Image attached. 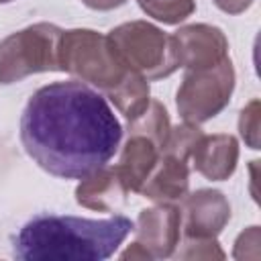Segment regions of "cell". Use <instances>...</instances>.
<instances>
[{"instance_id": "cell-21", "label": "cell", "mask_w": 261, "mask_h": 261, "mask_svg": "<svg viewBox=\"0 0 261 261\" xmlns=\"http://www.w3.org/2000/svg\"><path fill=\"white\" fill-rule=\"evenodd\" d=\"M212 2L226 14H241L253 4V0H212Z\"/></svg>"}, {"instance_id": "cell-22", "label": "cell", "mask_w": 261, "mask_h": 261, "mask_svg": "<svg viewBox=\"0 0 261 261\" xmlns=\"http://www.w3.org/2000/svg\"><path fill=\"white\" fill-rule=\"evenodd\" d=\"M82 2L92 10H112L122 6L126 0H82Z\"/></svg>"}, {"instance_id": "cell-7", "label": "cell", "mask_w": 261, "mask_h": 261, "mask_svg": "<svg viewBox=\"0 0 261 261\" xmlns=\"http://www.w3.org/2000/svg\"><path fill=\"white\" fill-rule=\"evenodd\" d=\"M135 243L149 255V259H165L175 253L181 237V210L169 202H155V206L139 212L135 222Z\"/></svg>"}, {"instance_id": "cell-3", "label": "cell", "mask_w": 261, "mask_h": 261, "mask_svg": "<svg viewBox=\"0 0 261 261\" xmlns=\"http://www.w3.org/2000/svg\"><path fill=\"white\" fill-rule=\"evenodd\" d=\"M59 71L71 73L106 96L133 69L120 61L108 35L92 29H69L59 39Z\"/></svg>"}, {"instance_id": "cell-6", "label": "cell", "mask_w": 261, "mask_h": 261, "mask_svg": "<svg viewBox=\"0 0 261 261\" xmlns=\"http://www.w3.org/2000/svg\"><path fill=\"white\" fill-rule=\"evenodd\" d=\"M232 90L234 67L230 57L208 69L186 71L175 94L177 112L184 118V122L202 124L220 114L228 106Z\"/></svg>"}, {"instance_id": "cell-2", "label": "cell", "mask_w": 261, "mask_h": 261, "mask_svg": "<svg viewBox=\"0 0 261 261\" xmlns=\"http://www.w3.org/2000/svg\"><path fill=\"white\" fill-rule=\"evenodd\" d=\"M133 228L135 222L122 214L110 218L39 214L18 230L12 253L22 261H104Z\"/></svg>"}, {"instance_id": "cell-5", "label": "cell", "mask_w": 261, "mask_h": 261, "mask_svg": "<svg viewBox=\"0 0 261 261\" xmlns=\"http://www.w3.org/2000/svg\"><path fill=\"white\" fill-rule=\"evenodd\" d=\"M63 29L51 22L24 27L0 41V84H14L33 73L59 71Z\"/></svg>"}, {"instance_id": "cell-14", "label": "cell", "mask_w": 261, "mask_h": 261, "mask_svg": "<svg viewBox=\"0 0 261 261\" xmlns=\"http://www.w3.org/2000/svg\"><path fill=\"white\" fill-rule=\"evenodd\" d=\"M106 98L116 106V110L126 120H133L147 108V104L151 100L149 98V82L141 73L130 71L112 92L106 94Z\"/></svg>"}, {"instance_id": "cell-17", "label": "cell", "mask_w": 261, "mask_h": 261, "mask_svg": "<svg viewBox=\"0 0 261 261\" xmlns=\"http://www.w3.org/2000/svg\"><path fill=\"white\" fill-rule=\"evenodd\" d=\"M204 133H202L200 124L181 122L177 126H171L161 153H167V155L179 157L184 161H190V155H192V151H194V147H196V143H198V139Z\"/></svg>"}, {"instance_id": "cell-19", "label": "cell", "mask_w": 261, "mask_h": 261, "mask_svg": "<svg viewBox=\"0 0 261 261\" xmlns=\"http://www.w3.org/2000/svg\"><path fill=\"white\" fill-rule=\"evenodd\" d=\"M179 259H224L216 239H186L184 249L177 251Z\"/></svg>"}, {"instance_id": "cell-15", "label": "cell", "mask_w": 261, "mask_h": 261, "mask_svg": "<svg viewBox=\"0 0 261 261\" xmlns=\"http://www.w3.org/2000/svg\"><path fill=\"white\" fill-rule=\"evenodd\" d=\"M169 130H171L169 114H167V108L159 100H149L147 108L139 116L128 120L130 135H143V137L151 139L159 149H163Z\"/></svg>"}, {"instance_id": "cell-18", "label": "cell", "mask_w": 261, "mask_h": 261, "mask_svg": "<svg viewBox=\"0 0 261 261\" xmlns=\"http://www.w3.org/2000/svg\"><path fill=\"white\" fill-rule=\"evenodd\" d=\"M259 118H261V104L255 98L241 110V116H239V133L247 143V147L251 149H259V133H261Z\"/></svg>"}, {"instance_id": "cell-16", "label": "cell", "mask_w": 261, "mask_h": 261, "mask_svg": "<svg viewBox=\"0 0 261 261\" xmlns=\"http://www.w3.org/2000/svg\"><path fill=\"white\" fill-rule=\"evenodd\" d=\"M141 10L163 22V24H179L196 10V0H137Z\"/></svg>"}, {"instance_id": "cell-12", "label": "cell", "mask_w": 261, "mask_h": 261, "mask_svg": "<svg viewBox=\"0 0 261 261\" xmlns=\"http://www.w3.org/2000/svg\"><path fill=\"white\" fill-rule=\"evenodd\" d=\"M190 188V167L188 161L161 153L153 171L147 175L139 194L153 202H181Z\"/></svg>"}, {"instance_id": "cell-23", "label": "cell", "mask_w": 261, "mask_h": 261, "mask_svg": "<svg viewBox=\"0 0 261 261\" xmlns=\"http://www.w3.org/2000/svg\"><path fill=\"white\" fill-rule=\"evenodd\" d=\"M8 2H12V0H0V4H8Z\"/></svg>"}, {"instance_id": "cell-4", "label": "cell", "mask_w": 261, "mask_h": 261, "mask_svg": "<svg viewBox=\"0 0 261 261\" xmlns=\"http://www.w3.org/2000/svg\"><path fill=\"white\" fill-rule=\"evenodd\" d=\"M108 39L120 61L147 82L171 75L179 63L173 37L147 20H130L114 27Z\"/></svg>"}, {"instance_id": "cell-10", "label": "cell", "mask_w": 261, "mask_h": 261, "mask_svg": "<svg viewBox=\"0 0 261 261\" xmlns=\"http://www.w3.org/2000/svg\"><path fill=\"white\" fill-rule=\"evenodd\" d=\"M194 169L212 181L228 179L239 163V141L232 135H202L190 155Z\"/></svg>"}, {"instance_id": "cell-1", "label": "cell", "mask_w": 261, "mask_h": 261, "mask_svg": "<svg viewBox=\"0 0 261 261\" xmlns=\"http://www.w3.org/2000/svg\"><path fill=\"white\" fill-rule=\"evenodd\" d=\"M122 126L102 94L80 80L39 88L20 116V143L47 173L84 179L120 147Z\"/></svg>"}, {"instance_id": "cell-20", "label": "cell", "mask_w": 261, "mask_h": 261, "mask_svg": "<svg viewBox=\"0 0 261 261\" xmlns=\"http://www.w3.org/2000/svg\"><path fill=\"white\" fill-rule=\"evenodd\" d=\"M245 249H251L255 259L259 257V226H249L245 232L239 234V239L234 243V253H232L234 259H241Z\"/></svg>"}, {"instance_id": "cell-13", "label": "cell", "mask_w": 261, "mask_h": 261, "mask_svg": "<svg viewBox=\"0 0 261 261\" xmlns=\"http://www.w3.org/2000/svg\"><path fill=\"white\" fill-rule=\"evenodd\" d=\"M159 155H161V149L151 139L128 133L120 151L118 165H114L128 192L141 190L147 175L153 171L155 163L159 161Z\"/></svg>"}, {"instance_id": "cell-11", "label": "cell", "mask_w": 261, "mask_h": 261, "mask_svg": "<svg viewBox=\"0 0 261 261\" xmlns=\"http://www.w3.org/2000/svg\"><path fill=\"white\" fill-rule=\"evenodd\" d=\"M130 192L126 190L116 167H100L94 173L80 179L75 188V202L88 210L114 212L118 210Z\"/></svg>"}, {"instance_id": "cell-9", "label": "cell", "mask_w": 261, "mask_h": 261, "mask_svg": "<svg viewBox=\"0 0 261 261\" xmlns=\"http://www.w3.org/2000/svg\"><path fill=\"white\" fill-rule=\"evenodd\" d=\"M181 232L186 239H216L230 220V204L218 190L202 188L181 200Z\"/></svg>"}, {"instance_id": "cell-8", "label": "cell", "mask_w": 261, "mask_h": 261, "mask_svg": "<svg viewBox=\"0 0 261 261\" xmlns=\"http://www.w3.org/2000/svg\"><path fill=\"white\" fill-rule=\"evenodd\" d=\"M171 37L177 63L186 71L208 69L228 57V39L218 27L204 22L186 24L177 29Z\"/></svg>"}]
</instances>
